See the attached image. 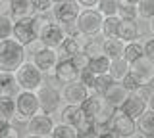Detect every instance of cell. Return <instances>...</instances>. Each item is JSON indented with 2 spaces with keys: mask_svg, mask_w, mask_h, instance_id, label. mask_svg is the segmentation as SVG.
Listing matches in <instances>:
<instances>
[{
  "mask_svg": "<svg viewBox=\"0 0 154 138\" xmlns=\"http://www.w3.org/2000/svg\"><path fill=\"white\" fill-rule=\"evenodd\" d=\"M81 39H85L83 35H75V37H67L66 35V39L62 40V44H60V52L58 54H66L67 58L69 56H73V54H77L81 48H83V42H81Z\"/></svg>",
  "mask_w": 154,
  "mask_h": 138,
  "instance_id": "obj_24",
  "label": "cell"
},
{
  "mask_svg": "<svg viewBox=\"0 0 154 138\" xmlns=\"http://www.w3.org/2000/svg\"><path fill=\"white\" fill-rule=\"evenodd\" d=\"M75 29L79 35L93 39V37L100 35V25H102V13L96 8H81L77 19L73 21Z\"/></svg>",
  "mask_w": 154,
  "mask_h": 138,
  "instance_id": "obj_2",
  "label": "cell"
},
{
  "mask_svg": "<svg viewBox=\"0 0 154 138\" xmlns=\"http://www.w3.org/2000/svg\"><path fill=\"white\" fill-rule=\"evenodd\" d=\"M91 94V90L85 87L83 83L79 81H71V83H64V87L60 90V96H62V102L66 104H75L79 106L81 102Z\"/></svg>",
  "mask_w": 154,
  "mask_h": 138,
  "instance_id": "obj_13",
  "label": "cell"
},
{
  "mask_svg": "<svg viewBox=\"0 0 154 138\" xmlns=\"http://www.w3.org/2000/svg\"><path fill=\"white\" fill-rule=\"evenodd\" d=\"M58 60H60L58 50L50 48V46H45V44H38V48L33 52V63H35L45 75L52 73V69H54V65L58 63Z\"/></svg>",
  "mask_w": 154,
  "mask_h": 138,
  "instance_id": "obj_11",
  "label": "cell"
},
{
  "mask_svg": "<svg viewBox=\"0 0 154 138\" xmlns=\"http://www.w3.org/2000/svg\"><path fill=\"white\" fill-rule=\"evenodd\" d=\"M69 60L73 61V65H75V67L79 69V71H81V69H87V67H89V61H91V58H89V56L85 54L83 50H79L77 54L69 56Z\"/></svg>",
  "mask_w": 154,
  "mask_h": 138,
  "instance_id": "obj_41",
  "label": "cell"
},
{
  "mask_svg": "<svg viewBox=\"0 0 154 138\" xmlns=\"http://www.w3.org/2000/svg\"><path fill=\"white\" fill-rule=\"evenodd\" d=\"M50 136L52 138H77V128L67 125V123H54L50 131Z\"/></svg>",
  "mask_w": 154,
  "mask_h": 138,
  "instance_id": "obj_27",
  "label": "cell"
},
{
  "mask_svg": "<svg viewBox=\"0 0 154 138\" xmlns=\"http://www.w3.org/2000/svg\"><path fill=\"white\" fill-rule=\"evenodd\" d=\"M129 75L137 81L139 84H146L154 81V60L146 58V56H141L135 61L129 63Z\"/></svg>",
  "mask_w": 154,
  "mask_h": 138,
  "instance_id": "obj_10",
  "label": "cell"
},
{
  "mask_svg": "<svg viewBox=\"0 0 154 138\" xmlns=\"http://www.w3.org/2000/svg\"><path fill=\"white\" fill-rule=\"evenodd\" d=\"M116 37L123 42H131V40H137L139 39V25L137 21H131V19H119L118 23V29H116Z\"/></svg>",
  "mask_w": 154,
  "mask_h": 138,
  "instance_id": "obj_17",
  "label": "cell"
},
{
  "mask_svg": "<svg viewBox=\"0 0 154 138\" xmlns=\"http://www.w3.org/2000/svg\"><path fill=\"white\" fill-rule=\"evenodd\" d=\"M94 77L96 75L93 73V71H91L89 67L87 69H81L79 71V77H77V81H79V83H83L87 88L91 90V92H93V87H94Z\"/></svg>",
  "mask_w": 154,
  "mask_h": 138,
  "instance_id": "obj_40",
  "label": "cell"
},
{
  "mask_svg": "<svg viewBox=\"0 0 154 138\" xmlns=\"http://www.w3.org/2000/svg\"><path fill=\"white\" fill-rule=\"evenodd\" d=\"M143 54L146 56V58L154 60V39H146L143 42Z\"/></svg>",
  "mask_w": 154,
  "mask_h": 138,
  "instance_id": "obj_43",
  "label": "cell"
},
{
  "mask_svg": "<svg viewBox=\"0 0 154 138\" xmlns=\"http://www.w3.org/2000/svg\"><path fill=\"white\" fill-rule=\"evenodd\" d=\"M112 111H114V107L110 106V104H106V102H104L102 106H100V109L96 111V115L93 117V123H94V125H108Z\"/></svg>",
  "mask_w": 154,
  "mask_h": 138,
  "instance_id": "obj_34",
  "label": "cell"
},
{
  "mask_svg": "<svg viewBox=\"0 0 154 138\" xmlns=\"http://www.w3.org/2000/svg\"><path fill=\"white\" fill-rule=\"evenodd\" d=\"M96 2H98V0H77V4H79L81 8H94Z\"/></svg>",
  "mask_w": 154,
  "mask_h": 138,
  "instance_id": "obj_45",
  "label": "cell"
},
{
  "mask_svg": "<svg viewBox=\"0 0 154 138\" xmlns=\"http://www.w3.org/2000/svg\"><path fill=\"white\" fill-rule=\"evenodd\" d=\"M122 56L129 61V63H131V61H135L137 58H141V56H143V42H139V40L125 42V44H123V52H122Z\"/></svg>",
  "mask_w": 154,
  "mask_h": 138,
  "instance_id": "obj_28",
  "label": "cell"
},
{
  "mask_svg": "<svg viewBox=\"0 0 154 138\" xmlns=\"http://www.w3.org/2000/svg\"><path fill=\"white\" fill-rule=\"evenodd\" d=\"M16 117V102L10 94H0V119L6 123H12Z\"/></svg>",
  "mask_w": 154,
  "mask_h": 138,
  "instance_id": "obj_23",
  "label": "cell"
},
{
  "mask_svg": "<svg viewBox=\"0 0 154 138\" xmlns=\"http://www.w3.org/2000/svg\"><path fill=\"white\" fill-rule=\"evenodd\" d=\"M119 17L118 16H106L102 17V25H100V33L104 37H116V29H118Z\"/></svg>",
  "mask_w": 154,
  "mask_h": 138,
  "instance_id": "obj_31",
  "label": "cell"
},
{
  "mask_svg": "<svg viewBox=\"0 0 154 138\" xmlns=\"http://www.w3.org/2000/svg\"><path fill=\"white\" fill-rule=\"evenodd\" d=\"M110 83H112V77H110L108 73L96 75V77H94V87H93V92H96V94H102V92H104V88L108 87Z\"/></svg>",
  "mask_w": 154,
  "mask_h": 138,
  "instance_id": "obj_39",
  "label": "cell"
},
{
  "mask_svg": "<svg viewBox=\"0 0 154 138\" xmlns=\"http://www.w3.org/2000/svg\"><path fill=\"white\" fill-rule=\"evenodd\" d=\"M52 2H54V4H56V2H62V0H52Z\"/></svg>",
  "mask_w": 154,
  "mask_h": 138,
  "instance_id": "obj_47",
  "label": "cell"
},
{
  "mask_svg": "<svg viewBox=\"0 0 154 138\" xmlns=\"http://www.w3.org/2000/svg\"><path fill=\"white\" fill-rule=\"evenodd\" d=\"M119 2H127V4H137L139 0H119Z\"/></svg>",
  "mask_w": 154,
  "mask_h": 138,
  "instance_id": "obj_46",
  "label": "cell"
},
{
  "mask_svg": "<svg viewBox=\"0 0 154 138\" xmlns=\"http://www.w3.org/2000/svg\"><path fill=\"white\" fill-rule=\"evenodd\" d=\"M14 102H16V117L14 119H17L19 123H27L29 117L41 111L35 90H17Z\"/></svg>",
  "mask_w": 154,
  "mask_h": 138,
  "instance_id": "obj_5",
  "label": "cell"
},
{
  "mask_svg": "<svg viewBox=\"0 0 154 138\" xmlns=\"http://www.w3.org/2000/svg\"><path fill=\"white\" fill-rule=\"evenodd\" d=\"M119 107H122L123 111L127 113V115H131L133 119H137V117L144 111V109L148 107V104L144 102V100H141V98L137 96V94L129 92V96L122 102V106H119Z\"/></svg>",
  "mask_w": 154,
  "mask_h": 138,
  "instance_id": "obj_18",
  "label": "cell"
},
{
  "mask_svg": "<svg viewBox=\"0 0 154 138\" xmlns=\"http://www.w3.org/2000/svg\"><path fill=\"white\" fill-rule=\"evenodd\" d=\"M66 39V31H64V25H60V23H52V21H48L45 27H42L41 31H38V35H37V40L41 42V44H45V46H50V48H60V44H62V40Z\"/></svg>",
  "mask_w": 154,
  "mask_h": 138,
  "instance_id": "obj_12",
  "label": "cell"
},
{
  "mask_svg": "<svg viewBox=\"0 0 154 138\" xmlns=\"http://www.w3.org/2000/svg\"><path fill=\"white\" fill-rule=\"evenodd\" d=\"M135 125H137V132H135V136L154 138V107L148 106L141 115L135 119Z\"/></svg>",
  "mask_w": 154,
  "mask_h": 138,
  "instance_id": "obj_16",
  "label": "cell"
},
{
  "mask_svg": "<svg viewBox=\"0 0 154 138\" xmlns=\"http://www.w3.org/2000/svg\"><path fill=\"white\" fill-rule=\"evenodd\" d=\"M17 136H19V131L12 123H6L4 128H2V132H0V138H17Z\"/></svg>",
  "mask_w": 154,
  "mask_h": 138,
  "instance_id": "obj_42",
  "label": "cell"
},
{
  "mask_svg": "<svg viewBox=\"0 0 154 138\" xmlns=\"http://www.w3.org/2000/svg\"><path fill=\"white\" fill-rule=\"evenodd\" d=\"M133 94H137V96L141 98V100H144L148 106H152V100H154V88H152V83L139 84V87L133 90Z\"/></svg>",
  "mask_w": 154,
  "mask_h": 138,
  "instance_id": "obj_35",
  "label": "cell"
},
{
  "mask_svg": "<svg viewBox=\"0 0 154 138\" xmlns=\"http://www.w3.org/2000/svg\"><path fill=\"white\" fill-rule=\"evenodd\" d=\"M123 52V42L118 39V37H104L102 40V54L106 58L114 60V58H119Z\"/></svg>",
  "mask_w": 154,
  "mask_h": 138,
  "instance_id": "obj_22",
  "label": "cell"
},
{
  "mask_svg": "<svg viewBox=\"0 0 154 138\" xmlns=\"http://www.w3.org/2000/svg\"><path fill=\"white\" fill-rule=\"evenodd\" d=\"M62 121L77 128L81 123L85 121V115H83V111H81V106H75V104H66V106L62 107Z\"/></svg>",
  "mask_w": 154,
  "mask_h": 138,
  "instance_id": "obj_19",
  "label": "cell"
},
{
  "mask_svg": "<svg viewBox=\"0 0 154 138\" xmlns=\"http://www.w3.org/2000/svg\"><path fill=\"white\" fill-rule=\"evenodd\" d=\"M12 27H14V19H12V17L0 13V40L12 37Z\"/></svg>",
  "mask_w": 154,
  "mask_h": 138,
  "instance_id": "obj_38",
  "label": "cell"
},
{
  "mask_svg": "<svg viewBox=\"0 0 154 138\" xmlns=\"http://www.w3.org/2000/svg\"><path fill=\"white\" fill-rule=\"evenodd\" d=\"M37 100H38V107H41L42 113H48V115H52V113H56L58 109L62 106V96H60V90L56 87H52V84H41L37 90Z\"/></svg>",
  "mask_w": 154,
  "mask_h": 138,
  "instance_id": "obj_6",
  "label": "cell"
},
{
  "mask_svg": "<svg viewBox=\"0 0 154 138\" xmlns=\"http://www.w3.org/2000/svg\"><path fill=\"white\" fill-rule=\"evenodd\" d=\"M116 16L119 19H131V21H137V6L135 4H127V2H119L118 6V13Z\"/></svg>",
  "mask_w": 154,
  "mask_h": 138,
  "instance_id": "obj_33",
  "label": "cell"
},
{
  "mask_svg": "<svg viewBox=\"0 0 154 138\" xmlns=\"http://www.w3.org/2000/svg\"><path fill=\"white\" fill-rule=\"evenodd\" d=\"M52 16H54L56 23L60 25H71L77 16L81 12V6L77 4V0H62V2H56L52 6Z\"/></svg>",
  "mask_w": 154,
  "mask_h": 138,
  "instance_id": "obj_8",
  "label": "cell"
},
{
  "mask_svg": "<svg viewBox=\"0 0 154 138\" xmlns=\"http://www.w3.org/2000/svg\"><path fill=\"white\" fill-rule=\"evenodd\" d=\"M100 96H102L104 102L110 104L112 107H119V106H122V102L129 96V90L125 88L119 81H112V83L104 88V92L100 94Z\"/></svg>",
  "mask_w": 154,
  "mask_h": 138,
  "instance_id": "obj_15",
  "label": "cell"
},
{
  "mask_svg": "<svg viewBox=\"0 0 154 138\" xmlns=\"http://www.w3.org/2000/svg\"><path fill=\"white\" fill-rule=\"evenodd\" d=\"M129 73V61L119 56V58L110 60V67H108V75L112 77V81H122L125 75Z\"/></svg>",
  "mask_w": 154,
  "mask_h": 138,
  "instance_id": "obj_21",
  "label": "cell"
},
{
  "mask_svg": "<svg viewBox=\"0 0 154 138\" xmlns=\"http://www.w3.org/2000/svg\"><path fill=\"white\" fill-rule=\"evenodd\" d=\"M108 128L114 134V138H131L137 132L135 119L131 115H127L122 107H114L110 121H108Z\"/></svg>",
  "mask_w": 154,
  "mask_h": 138,
  "instance_id": "obj_4",
  "label": "cell"
},
{
  "mask_svg": "<svg viewBox=\"0 0 154 138\" xmlns=\"http://www.w3.org/2000/svg\"><path fill=\"white\" fill-rule=\"evenodd\" d=\"M104 104V98L100 96V94H89L83 102L79 104L81 106V111H83V115H85V119H89V121H93V117L96 115V111L100 109V106Z\"/></svg>",
  "mask_w": 154,
  "mask_h": 138,
  "instance_id": "obj_20",
  "label": "cell"
},
{
  "mask_svg": "<svg viewBox=\"0 0 154 138\" xmlns=\"http://www.w3.org/2000/svg\"><path fill=\"white\" fill-rule=\"evenodd\" d=\"M14 75H16L19 90H37L45 83V73H42L33 61H23V63L14 71Z\"/></svg>",
  "mask_w": 154,
  "mask_h": 138,
  "instance_id": "obj_3",
  "label": "cell"
},
{
  "mask_svg": "<svg viewBox=\"0 0 154 138\" xmlns=\"http://www.w3.org/2000/svg\"><path fill=\"white\" fill-rule=\"evenodd\" d=\"M23 61H25V46L16 42L12 37L0 40V71L14 73Z\"/></svg>",
  "mask_w": 154,
  "mask_h": 138,
  "instance_id": "obj_1",
  "label": "cell"
},
{
  "mask_svg": "<svg viewBox=\"0 0 154 138\" xmlns=\"http://www.w3.org/2000/svg\"><path fill=\"white\" fill-rule=\"evenodd\" d=\"M108 67H110V58H106L104 54L94 56V58H91V61H89V69L93 71L94 75L108 73Z\"/></svg>",
  "mask_w": 154,
  "mask_h": 138,
  "instance_id": "obj_29",
  "label": "cell"
},
{
  "mask_svg": "<svg viewBox=\"0 0 154 138\" xmlns=\"http://www.w3.org/2000/svg\"><path fill=\"white\" fill-rule=\"evenodd\" d=\"M135 6H137V17L146 21L154 17V0H139Z\"/></svg>",
  "mask_w": 154,
  "mask_h": 138,
  "instance_id": "obj_30",
  "label": "cell"
},
{
  "mask_svg": "<svg viewBox=\"0 0 154 138\" xmlns=\"http://www.w3.org/2000/svg\"><path fill=\"white\" fill-rule=\"evenodd\" d=\"M81 50H83L89 58L100 56V54H102V40H94V37H93V40L83 42V48H81Z\"/></svg>",
  "mask_w": 154,
  "mask_h": 138,
  "instance_id": "obj_36",
  "label": "cell"
},
{
  "mask_svg": "<svg viewBox=\"0 0 154 138\" xmlns=\"http://www.w3.org/2000/svg\"><path fill=\"white\" fill-rule=\"evenodd\" d=\"M0 2H8V0H0Z\"/></svg>",
  "mask_w": 154,
  "mask_h": 138,
  "instance_id": "obj_48",
  "label": "cell"
},
{
  "mask_svg": "<svg viewBox=\"0 0 154 138\" xmlns=\"http://www.w3.org/2000/svg\"><path fill=\"white\" fill-rule=\"evenodd\" d=\"M27 136H35V138H48L50 136V131L54 127V121H52V115L48 113L38 111L33 117L27 119Z\"/></svg>",
  "mask_w": 154,
  "mask_h": 138,
  "instance_id": "obj_9",
  "label": "cell"
},
{
  "mask_svg": "<svg viewBox=\"0 0 154 138\" xmlns=\"http://www.w3.org/2000/svg\"><path fill=\"white\" fill-rule=\"evenodd\" d=\"M52 75H54V79L58 81V83H71V81H77V77H79V69L73 65V61H71L69 58L66 60H58V63L54 65V69H52Z\"/></svg>",
  "mask_w": 154,
  "mask_h": 138,
  "instance_id": "obj_14",
  "label": "cell"
},
{
  "mask_svg": "<svg viewBox=\"0 0 154 138\" xmlns=\"http://www.w3.org/2000/svg\"><path fill=\"white\" fill-rule=\"evenodd\" d=\"M12 39L19 42L21 46H31L37 40V31H35V23H33V16L27 17H19L14 21L12 27Z\"/></svg>",
  "mask_w": 154,
  "mask_h": 138,
  "instance_id": "obj_7",
  "label": "cell"
},
{
  "mask_svg": "<svg viewBox=\"0 0 154 138\" xmlns=\"http://www.w3.org/2000/svg\"><path fill=\"white\" fill-rule=\"evenodd\" d=\"M118 6H119V0H98L94 8L102 13V17H106V16H116Z\"/></svg>",
  "mask_w": 154,
  "mask_h": 138,
  "instance_id": "obj_32",
  "label": "cell"
},
{
  "mask_svg": "<svg viewBox=\"0 0 154 138\" xmlns=\"http://www.w3.org/2000/svg\"><path fill=\"white\" fill-rule=\"evenodd\" d=\"M8 8H10V17H12V19L33 16V10H31V6H29V0H8Z\"/></svg>",
  "mask_w": 154,
  "mask_h": 138,
  "instance_id": "obj_25",
  "label": "cell"
},
{
  "mask_svg": "<svg viewBox=\"0 0 154 138\" xmlns=\"http://www.w3.org/2000/svg\"><path fill=\"white\" fill-rule=\"evenodd\" d=\"M29 6H31L33 13H48L54 6L52 0H29Z\"/></svg>",
  "mask_w": 154,
  "mask_h": 138,
  "instance_id": "obj_37",
  "label": "cell"
},
{
  "mask_svg": "<svg viewBox=\"0 0 154 138\" xmlns=\"http://www.w3.org/2000/svg\"><path fill=\"white\" fill-rule=\"evenodd\" d=\"M119 83H122V84H123V87H125V88H127V90H129V92H133V90H135V88H137V87H139V83H137V81H135V79L131 77V75H129V73H127V75H125V77H123L122 81H119Z\"/></svg>",
  "mask_w": 154,
  "mask_h": 138,
  "instance_id": "obj_44",
  "label": "cell"
},
{
  "mask_svg": "<svg viewBox=\"0 0 154 138\" xmlns=\"http://www.w3.org/2000/svg\"><path fill=\"white\" fill-rule=\"evenodd\" d=\"M19 90L16 75L10 73V71H0V94H10V96H16V92Z\"/></svg>",
  "mask_w": 154,
  "mask_h": 138,
  "instance_id": "obj_26",
  "label": "cell"
}]
</instances>
